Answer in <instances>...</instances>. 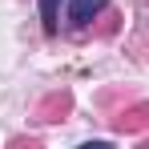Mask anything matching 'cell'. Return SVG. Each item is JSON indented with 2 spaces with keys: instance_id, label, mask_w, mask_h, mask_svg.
I'll list each match as a JSON object with an SVG mask.
<instances>
[{
  "instance_id": "6da1fadb",
  "label": "cell",
  "mask_w": 149,
  "mask_h": 149,
  "mask_svg": "<svg viewBox=\"0 0 149 149\" xmlns=\"http://www.w3.org/2000/svg\"><path fill=\"white\" fill-rule=\"evenodd\" d=\"M97 12H105V0H69V24L73 28H89Z\"/></svg>"
},
{
  "instance_id": "7a4b0ae2",
  "label": "cell",
  "mask_w": 149,
  "mask_h": 149,
  "mask_svg": "<svg viewBox=\"0 0 149 149\" xmlns=\"http://www.w3.org/2000/svg\"><path fill=\"white\" fill-rule=\"evenodd\" d=\"M141 129H149V105L145 101L133 105V109H125L117 117V133H141Z\"/></svg>"
},
{
  "instance_id": "3957f363",
  "label": "cell",
  "mask_w": 149,
  "mask_h": 149,
  "mask_svg": "<svg viewBox=\"0 0 149 149\" xmlns=\"http://www.w3.org/2000/svg\"><path fill=\"white\" fill-rule=\"evenodd\" d=\"M69 105H73L69 93H52V97L36 109V117H40V121H56V117H65V113H69Z\"/></svg>"
},
{
  "instance_id": "277c9868",
  "label": "cell",
  "mask_w": 149,
  "mask_h": 149,
  "mask_svg": "<svg viewBox=\"0 0 149 149\" xmlns=\"http://www.w3.org/2000/svg\"><path fill=\"white\" fill-rule=\"evenodd\" d=\"M56 4L61 0H40V20H45V32H56Z\"/></svg>"
}]
</instances>
